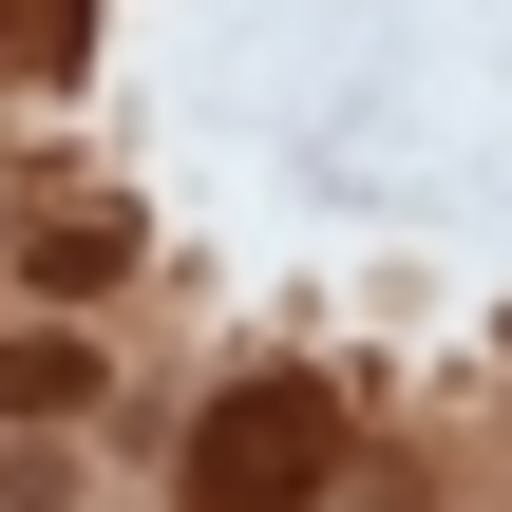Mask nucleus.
Returning <instances> with one entry per match:
<instances>
[{"mask_svg":"<svg viewBox=\"0 0 512 512\" xmlns=\"http://www.w3.org/2000/svg\"><path fill=\"white\" fill-rule=\"evenodd\" d=\"M190 475H209V512H304L323 494V399H304V380H247V399L190 437Z\"/></svg>","mask_w":512,"mask_h":512,"instance_id":"obj_1","label":"nucleus"},{"mask_svg":"<svg viewBox=\"0 0 512 512\" xmlns=\"http://www.w3.org/2000/svg\"><path fill=\"white\" fill-rule=\"evenodd\" d=\"M76 380H95V361H76V342H0V399H19V418H57V399H76Z\"/></svg>","mask_w":512,"mask_h":512,"instance_id":"obj_2","label":"nucleus"}]
</instances>
